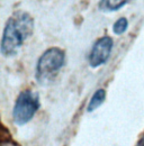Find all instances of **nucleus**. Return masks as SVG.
I'll list each match as a JSON object with an SVG mask.
<instances>
[{
  "instance_id": "obj_5",
  "label": "nucleus",
  "mask_w": 144,
  "mask_h": 146,
  "mask_svg": "<svg viewBox=\"0 0 144 146\" xmlns=\"http://www.w3.org/2000/svg\"><path fill=\"white\" fill-rule=\"evenodd\" d=\"M105 99H106V91L104 89H98L92 94L89 104L87 106V111L88 112H93L95 110L98 109L104 104Z\"/></svg>"
},
{
  "instance_id": "obj_3",
  "label": "nucleus",
  "mask_w": 144,
  "mask_h": 146,
  "mask_svg": "<svg viewBox=\"0 0 144 146\" xmlns=\"http://www.w3.org/2000/svg\"><path fill=\"white\" fill-rule=\"evenodd\" d=\"M38 108H39L38 93L32 90H25L20 92L13 109L14 123L18 126H23L29 123L35 116Z\"/></svg>"
},
{
  "instance_id": "obj_9",
  "label": "nucleus",
  "mask_w": 144,
  "mask_h": 146,
  "mask_svg": "<svg viewBox=\"0 0 144 146\" xmlns=\"http://www.w3.org/2000/svg\"><path fill=\"white\" fill-rule=\"evenodd\" d=\"M135 146H144V134H143V136L140 138V141L137 142V144Z\"/></svg>"
},
{
  "instance_id": "obj_2",
  "label": "nucleus",
  "mask_w": 144,
  "mask_h": 146,
  "mask_svg": "<svg viewBox=\"0 0 144 146\" xmlns=\"http://www.w3.org/2000/svg\"><path fill=\"white\" fill-rule=\"evenodd\" d=\"M65 62V53L59 47H50L39 56L35 70V79L41 84L52 82Z\"/></svg>"
},
{
  "instance_id": "obj_1",
  "label": "nucleus",
  "mask_w": 144,
  "mask_h": 146,
  "mask_svg": "<svg viewBox=\"0 0 144 146\" xmlns=\"http://www.w3.org/2000/svg\"><path fill=\"white\" fill-rule=\"evenodd\" d=\"M34 20L28 13L17 11L6 23L0 50L6 57H13L19 52L26 39L33 34Z\"/></svg>"
},
{
  "instance_id": "obj_6",
  "label": "nucleus",
  "mask_w": 144,
  "mask_h": 146,
  "mask_svg": "<svg viewBox=\"0 0 144 146\" xmlns=\"http://www.w3.org/2000/svg\"><path fill=\"white\" fill-rule=\"evenodd\" d=\"M128 1L129 0H100L99 8H100V10L106 11V13L116 11V10L121 9Z\"/></svg>"
},
{
  "instance_id": "obj_8",
  "label": "nucleus",
  "mask_w": 144,
  "mask_h": 146,
  "mask_svg": "<svg viewBox=\"0 0 144 146\" xmlns=\"http://www.w3.org/2000/svg\"><path fill=\"white\" fill-rule=\"evenodd\" d=\"M1 146H19L18 144L14 143V142H10V141H7V142H2Z\"/></svg>"
},
{
  "instance_id": "obj_4",
  "label": "nucleus",
  "mask_w": 144,
  "mask_h": 146,
  "mask_svg": "<svg viewBox=\"0 0 144 146\" xmlns=\"http://www.w3.org/2000/svg\"><path fill=\"white\" fill-rule=\"evenodd\" d=\"M114 46V40L109 36H104L95 42L89 53L88 62L91 68H99L108 61Z\"/></svg>"
},
{
  "instance_id": "obj_7",
  "label": "nucleus",
  "mask_w": 144,
  "mask_h": 146,
  "mask_svg": "<svg viewBox=\"0 0 144 146\" xmlns=\"http://www.w3.org/2000/svg\"><path fill=\"white\" fill-rule=\"evenodd\" d=\"M127 28H128V21L124 17H122V18H119L118 20H116L115 24L113 25V32L116 35L124 34L126 31H127Z\"/></svg>"
}]
</instances>
